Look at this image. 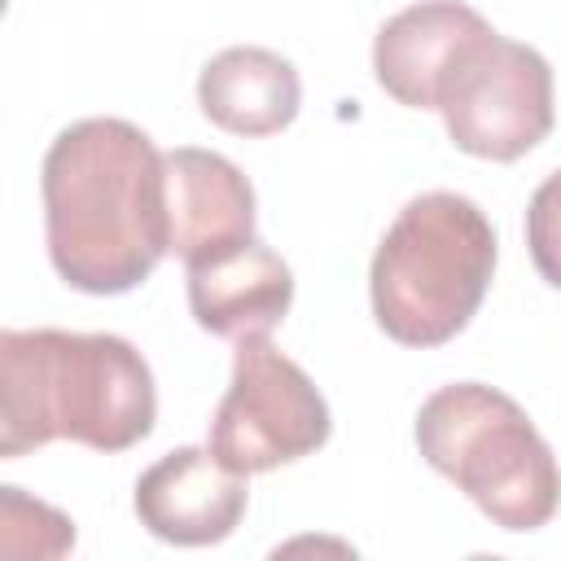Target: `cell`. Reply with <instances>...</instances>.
<instances>
[{
    "mask_svg": "<svg viewBox=\"0 0 561 561\" xmlns=\"http://www.w3.org/2000/svg\"><path fill=\"white\" fill-rule=\"evenodd\" d=\"M39 193L48 259L70 289L127 294L171 254L167 167L127 118L61 127L44 153Z\"/></svg>",
    "mask_w": 561,
    "mask_h": 561,
    "instance_id": "6da1fadb",
    "label": "cell"
},
{
    "mask_svg": "<svg viewBox=\"0 0 561 561\" xmlns=\"http://www.w3.org/2000/svg\"><path fill=\"white\" fill-rule=\"evenodd\" d=\"M158 390L145 355L118 333H0V456L18 460L57 438L127 451L149 438Z\"/></svg>",
    "mask_w": 561,
    "mask_h": 561,
    "instance_id": "7a4b0ae2",
    "label": "cell"
},
{
    "mask_svg": "<svg viewBox=\"0 0 561 561\" xmlns=\"http://www.w3.org/2000/svg\"><path fill=\"white\" fill-rule=\"evenodd\" d=\"M491 276V219L465 193L434 188L394 215L373 254V316L399 346H443L478 316Z\"/></svg>",
    "mask_w": 561,
    "mask_h": 561,
    "instance_id": "3957f363",
    "label": "cell"
},
{
    "mask_svg": "<svg viewBox=\"0 0 561 561\" xmlns=\"http://www.w3.org/2000/svg\"><path fill=\"white\" fill-rule=\"evenodd\" d=\"M416 447L500 530H539L561 504V469L517 399L482 381H451L416 412Z\"/></svg>",
    "mask_w": 561,
    "mask_h": 561,
    "instance_id": "277c9868",
    "label": "cell"
},
{
    "mask_svg": "<svg viewBox=\"0 0 561 561\" xmlns=\"http://www.w3.org/2000/svg\"><path fill=\"white\" fill-rule=\"evenodd\" d=\"M434 110L460 153L517 162L552 131V66L539 48L495 35L486 22L447 61Z\"/></svg>",
    "mask_w": 561,
    "mask_h": 561,
    "instance_id": "5b68a950",
    "label": "cell"
},
{
    "mask_svg": "<svg viewBox=\"0 0 561 561\" xmlns=\"http://www.w3.org/2000/svg\"><path fill=\"white\" fill-rule=\"evenodd\" d=\"M329 434L333 416L316 381L267 337H241L210 416V451L237 473H272L320 451Z\"/></svg>",
    "mask_w": 561,
    "mask_h": 561,
    "instance_id": "8992f818",
    "label": "cell"
},
{
    "mask_svg": "<svg viewBox=\"0 0 561 561\" xmlns=\"http://www.w3.org/2000/svg\"><path fill=\"white\" fill-rule=\"evenodd\" d=\"M245 473L228 469L210 443L175 447L136 478L140 526L175 548H206L228 539L245 517Z\"/></svg>",
    "mask_w": 561,
    "mask_h": 561,
    "instance_id": "52a82bcc",
    "label": "cell"
},
{
    "mask_svg": "<svg viewBox=\"0 0 561 561\" xmlns=\"http://www.w3.org/2000/svg\"><path fill=\"white\" fill-rule=\"evenodd\" d=\"M188 285V311L193 320L215 337H267L294 302V272L289 263L263 245L259 237H245L219 254H206L197 263H184Z\"/></svg>",
    "mask_w": 561,
    "mask_h": 561,
    "instance_id": "ba28073f",
    "label": "cell"
},
{
    "mask_svg": "<svg viewBox=\"0 0 561 561\" xmlns=\"http://www.w3.org/2000/svg\"><path fill=\"white\" fill-rule=\"evenodd\" d=\"M167 228L171 254L197 263L254 237V188L237 162L215 149H167Z\"/></svg>",
    "mask_w": 561,
    "mask_h": 561,
    "instance_id": "9c48e42d",
    "label": "cell"
},
{
    "mask_svg": "<svg viewBox=\"0 0 561 561\" xmlns=\"http://www.w3.org/2000/svg\"><path fill=\"white\" fill-rule=\"evenodd\" d=\"M482 26L486 18L460 0H421L399 9L373 39L377 83L408 110H434V88L451 53Z\"/></svg>",
    "mask_w": 561,
    "mask_h": 561,
    "instance_id": "30bf717a",
    "label": "cell"
},
{
    "mask_svg": "<svg viewBox=\"0 0 561 561\" xmlns=\"http://www.w3.org/2000/svg\"><path fill=\"white\" fill-rule=\"evenodd\" d=\"M197 105L215 127L232 136H276L298 118L302 83L280 53L237 44L202 66Z\"/></svg>",
    "mask_w": 561,
    "mask_h": 561,
    "instance_id": "8fae6325",
    "label": "cell"
},
{
    "mask_svg": "<svg viewBox=\"0 0 561 561\" xmlns=\"http://www.w3.org/2000/svg\"><path fill=\"white\" fill-rule=\"evenodd\" d=\"M526 245H530V263L535 272L561 289V171H552L526 206Z\"/></svg>",
    "mask_w": 561,
    "mask_h": 561,
    "instance_id": "7c38bea8",
    "label": "cell"
}]
</instances>
